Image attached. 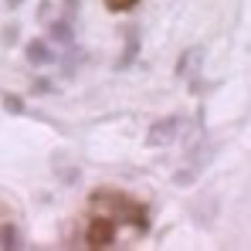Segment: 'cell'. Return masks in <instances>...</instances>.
I'll list each match as a JSON object with an SVG mask.
<instances>
[{
  "mask_svg": "<svg viewBox=\"0 0 251 251\" xmlns=\"http://www.w3.org/2000/svg\"><path fill=\"white\" fill-rule=\"evenodd\" d=\"M92 214H105L116 224H129V227L146 231V207L123 190H95L92 194Z\"/></svg>",
  "mask_w": 251,
  "mask_h": 251,
  "instance_id": "cell-1",
  "label": "cell"
},
{
  "mask_svg": "<svg viewBox=\"0 0 251 251\" xmlns=\"http://www.w3.org/2000/svg\"><path fill=\"white\" fill-rule=\"evenodd\" d=\"M116 221L112 217H105V214H92V221H88V227H85V245H92V248H109V245H116Z\"/></svg>",
  "mask_w": 251,
  "mask_h": 251,
  "instance_id": "cell-2",
  "label": "cell"
},
{
  "mask_svg": "<svg viewBox=\"0 0 251 251\" xmlns=\"http://www.w3.org/2000/svg\"><path fill=\"white\" fill-rule=\"evenodd\" d=\"M180 129H183V119L180 116H163V119H156V123L150 126V146H170L176 136H180Z\"/></svg>",
  "mask_w": 251,
  "mask_h": 251,
  "instance_id": "cell-3",
  "label": "cell"
},
{
  "mask_svg": "<svg viewBox=\"0 0 251 251\" xmlns=\"http://www.w3.org/2000/svg\"><path fill=\"white\" fill-rule=\"evenodd\" d=\"M24 54H27L31 65H51V61H54V51H51L48 41H31L24 48Z\"/></svg>",
  "mask_w": 251,
  "mask_h": 251,
  "instance_id": "cell-4",
  "label": "cell"
},
{
  "mask_svg": "<svg viewBox=\"0 0 251 251\" xmlns=\"http://www.w3.org/2000/svg\"><path fill=\"white\" fill-rule=\"evenodd\" d=\"M0 248H24V238H21V227L17 224H0Z\"/></svg>",
  "mask_w": 251,
  "mask_h": 251,
  "instance_id": "cell-5",
  "label": "cell"
},
{
  "mask_svg": "<svg viewBox=\"0 0 251 251\" xmlns=\"http://www.w3.org/2000/svg\"><path fill=\"white\" fill-rule=\"evenodd\" d=\"M51 38H54L58 44H65V48H68V44L75 41V34H72V17H61V21H51Z\"/></svg>",
  "mask_w": 251,
  "mask_h": 251,
  "instance_id": "cell-6",
  "label": "cell"
},
{
  "mask_svg": "<svg viewBox=\"0 0 251 251\" xmlns=\"http://www.w3.org/2000/svg\"><path fill=\"white\" fill-rule=\"evenodd\" d=\"M136 51H139V38H136V31L129 27V31H126V54H123V61H119V68H129V65H132Z\"/></svg>",
  "mask_w": 251,
  "mask_h": 251,
  "instance_id": "cell-7",
  "label": "cell"
},
{
  "mask_svg": "<svg viewBox=\"0 0 251 251\" xmlns=\"http://www.w3.org/2000/svg\"><path fill=\"white\" fill-rule=\"evenodd\" d=\"M0 105H3V112H7V116H24V112H27V105L21 102V95H10V92L0 99Z\"/></svg>",
  "mask_w": 251,
  "mask_h": 251,
  "instance_id": "cell-8",
  "label": "cell"
},
{
  "mask_svg": "<svg viewBox=\"0 0 251 251\" xmlns=\"http://www.w3.org/2000/svg\"><path fill=\"white\" fill-rule=\"evenodd\" d=\"M105 3H109L112 10H129V7H132L136 0H105Z\"/></svg>",
  "mask_w": 251,
  "mask_h": 251,
  "instance_id": "cell-9",
  "label": "cell"
},
{
  "mask_svg": "<svg viewBox=\"0 0 251 251\" xmlns=\"http://www.w3.org/2000/svg\"><path fill=\"white\" fill-rule=\"evenodd\" d=\"M65 7H68L65 17H75V14H78V0H65Z\"/></svg>",
  "mask_w": 251,
  "mask_h": 251,
  "instance_id": "cell-10",
  "label": "cell"
},
{
  "mask_svg": "<svg viewBox=\"0 0 251 251\" xmlns=\"http://www.w3.org/2000/svg\"><path fill=\"white\" fill-rule=\"evenodd\" d=\"M14 38H17V27H14V24H10V27H7V31H3V41H14Z\"/></svg>",
  "mask_w": 251,
  "mask_h": 251,
  "instance_id": "cell-11",
  "label": "cell"
},
{
  "mask_svg": "<svg viewBox=\"0 0 251 251\" xmlns=\"http://www.w3.org/2000/svg\"><path fill=\"white\" fill-rule=\"evenodd\" d=\"M21 3H24V0H10V7H21Z\"/></svg>",
  "mask_w": 251,
  "mask_h": 251,
  "instance_id": "cell-12",
  "label": "cell"
}]
</instances>
